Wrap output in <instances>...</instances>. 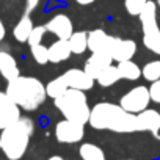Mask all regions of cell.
<instances>
[{
  "instance_id": "1",
  "label": "cell",
  "mask_w": 160,
  "mask_h": 160,
  "mask_svg": "<svg viewBox=\"0 0 160 160\" xmlns=\"http://www.w3.org/2000/svg\"><path fill=\"white\" fill-rule=\"evenodd\" d=\"M88 124L98 130H110L116 133L140 132L138 118L133 113L126 112L119 104L99 102L91 108Z\"/></svg>"
},
{
  "instance_id": "2",
  "label": "cell",
  "mask_w": 160,
  "mask_h": 160,
  "mask_svg": "<svg viewBox=\"0 0 160 160\" xmlns=\"http://www.w3.org/2000/svg\"><path fill=\"white\" fill-rule=\"evenodd\" d=\"M7 94L21 107V110L25 112L39 108L47 98L46 85L32 75H19L10 80L7 85Z\"/></svg>"
},
{
  "instance_id": "3",
  "label": "cell",
  "mask_w": 160,
  "mask_h": 160,
  "mask_svg": "<svg viewBox=\"0 0 160 160\" xmlns=\"http://www.w3.org/2000/svg\"><path fill=\"white\" fill-rule=\"evenodd\" d=\"M33 130V121L21 116L14 124L2 129L0 132V151L8 160H21L28 149Z\"/></svg>"
},
{
  "instance_id": "4",
  "label": "cell",
  "mask_w": 160,
  "mask_h": 160,
  "mask_svg": "<svg viewBox=\"0 0 160 160\" xmlns=\"http://www.w3.org/2000/svg\"><path fill=\"white\" fill-rule=\"evenodd\" d=\"M53 104L57 110L71 121L80 122V124H88L91 107L88 104V98L85 91L69 88L61 98L53 99Z\"/></svg>"
},
{
  "instance_id": "5",
  "label": "cell",
  "mask_w": 160,
  "mask_h": 160,
  "mask_svg": "<svg viewBox=\"0 0 160 160\" xmlns=\"http://www.w3.org/2000/svg\"><path fill=\"white\" fill-rule=\"evenodd\" d=\"M143 32V44L148 50L160 55V28L157 24V3L148 0V3L138 14Z\"/></svg>"
},
{
  "instance_id": "6",
  "label": "cell",
  "mask_w": 160,
  "mask_h": 160,
  "mask_svg": "<svg viewBox=\"0 0 160 160\" xmlns=\"http://www.w3.org/2000/svg\"><path fill=\"white\" fill-rule=\"evenodd\" d=\"M151 102V94H149V88L144 87V85H138V87H133L130 88L127 93H124L119 99V105L129 112V113H140L143 110L148 108Z\"/></svg>"
},
{
  "instance_id": "7",
  "label": "cell",
  "mask_w": 160,
  "mask_h": 160,
  "mask_svg": "<svg viewBox=\"0 0 160 160\" xmlns=\"http://www.w3.org/2000/svg\"><path fill=\"white\" fill-rule=\"evenodd\" d=\"M85 137V124H80L71 119H61L55 126V138L64 144H74L82 141Z\"/></svg>"
},
{
  "instance_id": "8",
  "label": "cell",
  "mask_w": 160,
  "mask_h": 160,
  "mask_svg": "<svg viewBox=\"0 0 160 160\" xmlns=\"http://www.w3.org/2000/svg\"><path fill=\"white\" fill-rule=\"evenodd\" d=\"M108 53L112 55L113 61H126L132 60L133 55L137 53V42L133 39H122L118 36L110 38V47Z\"/></svg>"
},
{
  "instance_id": "9",
  "label": "cell",
  "mask_w": 160,
  "mask_h": 160,
  "mask_svg": "<svg viewBox=\"0 0 160 160\" xmlns=\"http://www.w3.org/2000/svg\"><path fill=\"white\" fill-rule=\"evenodd\" d=\"M21 118V107L7 94L0 91V130L14 124Z\"/></svg>"
},
{
  "instance_id": "10",
  "label": "cell",
  "mask_w": 160,
  "mask_h": 160,
  "mask_svg": "<svg viewBox=\"0 0 160 160\" xmlns=\"http://www.w3.org/2000/svg\"><path fill=\"white\" fill-rule=\"evenodd\" d=\"M63 77H64L69 88L80 90V91L91 90L94 87V82H96V80L85 69H80V68H71V69L64 71Z\"/></svg>"
},
{
  "instance_id": "11",
  "label": "cell",
  "mask_w": 160,
  "mask_h": 160,
  "mask_svg": "<svg viewBox=\"0 0 160 160\" xmlns=\"http://www.w3.org/2000/svg\"><path fill=\"white\" fill-rule=\"evenodd\" d=\"M46 30L52 35H55L58 39H69L71 35L74 33V27H72V21L68 14H55L47 24H46Z\"/></svg>"
},
{
  "instance_id": "12",
  "label": "cell",
  "mask_w": 160,
  "mask_h": 160,
  "mask_svg": "<svg viewBox=\"0 0 160 160\" xmlns=\"http://www.w3.org/2000/svg\"><path fill=\"white\" fill-rule=\"evenodd\" d=\"M113 63V58L108 52H91V55L88 57V60L85 61V71L96 80L98 75Z\"/></svg>"
},
{
  "instance_id": "13",
  "label": "cell",
  "mask_w": 160,
  "mask_h": 160,
  "mask_svg": "<svg viewBox=\"0 0 160 160\" xmlns=\"http://www.w3.org/2000/svg\"><path fill=\"white\" fill-rule=\"evenodd\" d=\"M140 132H151L158 138L160 132V113L154 108H146L140 113H137Z\"/></svg>"
},
{
  "instance_id": "14",
  "label": "cell",
  "mask_w": 160,
  "mask_h": 160,
  "mask_svg": "<svg viewBox=\"0 0 160 160\" xmlns=\"http://www.w3.org/2000/svg\"><path fill=\"white\" fill-rule=\"evenodd\" d=\"M0 75H2L7 82H10V80L21 75L16 58L10 52H5V50H0Z\"/></svg>"
},
{
  "instance_id": "15",
  "label": "cell",
  "mask_w": 160,
  "mask_h": 160,
  "mask_svg": "<svg viewBox=\"0 0 160 160\" xmlns=\"http://www.w3.org/2000/svg\"><path fill=\"white\" fill-rule=\"evenodd\" d=\"M110 35L102 28H94L88 32V50L90 52H108Z\"/></svg>"
},
{
  "instance_id": "16",
  "label": "cell",
  "mask_w": 160,
  "mask_h": 160,
  "mask_svg": "<svg viewBox=\"0 0 160 160\" xmlns=\"http://www.w3.org/2000/svg\"><path fill=\"white\" fill-rule=\"evenodd\" d=\"M71 55H72V52H71L68 39H57L55 42H52L49 46V61L50 63H55V64L63 63Z\"/></svg>"
},
{
  "instance_id": "17",
  "label": "cell",
  "mask_w": 160,
  "mask_h": 160,
  "mask_svg": "<svg viewBox=\"0 0 160 160\" xmlns=\"http://www.w3.org/2000/svg\"><path fill=\"white\" fill-rule=\"evenodd\" d=\"M33 27H35V25H33L32 18H30L28 14L22 16V18L18 21V24H16V27H14V30H13L14 39L19 41V42H27V41H28V36H30V33H32V30H33Z\"/></svg>"
},
{
  "instance_id": "18",
  "label": "cell",
  "mask_w": 160,
  "mask_h": 160,
  "mask_svg": "<svg viewBox=\"0 0 160 160\" xmlns=\"http://www.w3.org/2000/svg\"><path fill=\"white\" fill-rule=\"evenodd\" d=\"M116 66H118L121 78H124V80H130L132 82V80H138L141 77V68L132 60L119 61Z\"/></svg>"
},
{
  "instance_id": "19",
  "label": "cell",
  "mask_w": 160,
  "mask_h": 160,
  "mask_svg": "<svg viewBox=\"0 0 160 160\" xmlns=\"http://www.w3.org/2000/svg\"><path fill=\"white\" fill-rule=\"evenodd\" d=\"M68 41H69L71 52L74 55H82L85 53V50H88V33L87 32H74Z\"/></svg>"
},
{
  "instance_id": "20",
  "label": "cell",
  "mask_w": 160,
  "mask_h": 160,
  "mask_svg": "<svg viewBox=\"0 0 160 160\" xmlns=\"http://www.w3.org/2000/svg\"><path fill=\"white\" fill-rule=\"evenodd\" d=\"M118 80H121V75H119L118 66L110 64V66H107V68L98 75L96 82H98L99 87H102V88H108V87L115 85Z\"/></svg>"
},
{
  "instance_id": "21",
  "label": "cell",
  "mask_w": 160,
  "mask_h": 160,
  "mask_svg": "<svg viewBox=\"0 0 160 160\" xmlns=\"http://www.w3.org/2000/svg\"><path fill=\"white\" fill-rule=\"evenodd\" d=\"M68 90H69V87H68V83H66V80H64L63 75L52 78L50 82L46 85V93H47V96H49L50 99H58V98H61Z\"/></svg>"
},
{
  "instance_id": "22",
  "label": "cell",
  "mask_w": 160,
  "mask_h": 160,
  "mask_svg": "<svg viewBox=\"0 0 160 160\" xmlns=\"http://www.w3.org/2000/svg\"><path fill=\"white\" fill-rule=\"evenodd\" d=\"M78 154L82 160H105L104 151L93 143H83L78 148Z\"/></svg>"
},
{
  "instance_id": "23",
  "label": "cell",
  "mask_w": 160,
  "mask_h": 160,
  "mask_svg": "<svg viewBox=\"0 0 160 160\" xmlns=\"http://www.w3.org/2000/svg\"><path fill=\"white\" fill-rule=\"evenodd\" d=\"M141 77L148 82H155L160 78V60H152L148 61L143 68H141Z\"/></svg>"
},
{
  "instance_id": "24",
  "label": "cell",
  "mask_w": 160,
  "mask_h": 160,
  "mask_svg": "<svg viewBox=\"0 0 160 160\" xmlns=\"http://www.w3.org/2000/svg\"><path fill=\"white\" fill-rule=\"evenodd\" d=\"M30 52H32V57L35 58V61L38 64H47V63H50L49 61V47L44 46L42 42L41 44H36V46H30Z\"/></svg>"
},
{
  "instance_id": "25",
  "label": "cell",
  "mask_w": 160,
  "mask_h": 160,
  "mask_svg": "<svg viewBox=\"0 0 160 160\" xmlns=\"http://www.w3.org/2000/svg\"><path fill=\"white\" fill-rule=\"evenodd\" d=\"M146 3H148V0H124L126 11L130 16H138L141 13V10L144 8Z\"/></svg>"
},
{
  "instance_id": "26",
  "label": "cell",
  "mask_w": 160,
  "mask_h": 160,
  "mask_svg": "<svg viewBox=\"0 0 160 160\" xmlns=\"http://www.w3.org/2000/svg\"><path fill=\"white\" fill-rule=\"evenodd\" d=\"M47 33V30H46V25H35L33 27V30H32V33H30V36H28V46H36V44H41L42 42V38H44V35Z\"/></svg>"
},
{
  "instance_id": "27",
  "label": "cell",
  "mask_w": 160,
  "mask_h": 160,
  "mask_svg": "<svg viewBox=\"0 0 160 160\" xmlns=\"http://www.w3.org/2000/svg\"><path fill=\"white\" fill-rule=\"evenodd\" d=\"M149 94H151V101L155 104H160V78L151 83L149 87Z\"/></svg>"
},
{
  "instance_id": "28",
  "label": "cell",
  "mask_w": 160,
  "mask_h": 160,
  "mask_svg": "<svg viewBox=\"0 0 160 160\" xmlns=\"http://www.w3.org/2000/svg\"><path fill=\"white\" fill-rule=\"evenodd\" d=\"M38 5H39V0H25V11H27V14L35 11V8Z\"/></svg>"
},
{
  "instance_id": "29",
  "label": "cell",
  "mask_w": 160,
  "mask_h": 160,
  "mask_svg": "<svg viewBox=\"0 0 160 160\" xmlns=\"http://www.w3.org/2000/svg\"><path fill=\"white\" fill-rule=\"evenodd\" d=\"M7 36V28H5V25H3V22H2V19H0V41H3V38Z\"/></svg>"
},
{
  "instance_id": "30",
  "label": "cell",
  "mask_w": 160,
  "mask_h": 160,
  "mask_svg": "<svg viewBox=\"0 0 160 160\" xmlns=\"http://www.w3.org/2000/svg\"><path fill=\"white\" fill-rule=\"evenodd\" d=\"M75 2H77L78 5H91V3L96 2V0H75Z\"/></svg>"
},
{
  "instance_id": "31",
  "label": "cell",
  "mask_w": 160,
  "mask_h": 160,
  "mask_svg": "<svg viewBox=\"0 0 160 160\" xmlns=\"http://www.w3.org/2000/svg\"><path fill=\"white\" fill-rule=\"evenodd\" d=\"M47 160H64L61 155H52V157H49Z\"/></svg>"
},
{
  "instance_id": "32",
  "label": "cell",
  "mask_w": 160,
  "mask_h": 160,
  "mask_svg": "<svg viewBox=\"0 0 160 160\" xmlns=\"http://www.w3.org/2000/svg\"><path fill=\"white\" fill-rule=\"evenodd\" d=\"M157 7H160V0H157Z\"/></svg>"
},
{
  "instance_id": "33",
  "label": "cell",
  "mask_w": 160,
  "mask_h": 160,
  "mask_svg": "<svg viewBox=\"0 0 160 160\" xmlns=\"http://www.w3.org/2000/svg\"><path fill=\"white\" fill-rule=\"evenodd\" d=\"M129 160H132V158H129Z\"/></svg>"
},
{
  "instance_id": "34",
  "label": "cell",
  "mask_w": 160,
  "mask_h": 160,
  "mask_svg": "<svg viewBox=\"0 0 160 160\" xmlns=\"http://www.w3.org/2000/svg\"><path fill=\"white\" fill-rule=\"evenodd\" d=\"M158 138H160V135H158Z\"/></svg>"
}]
</instances>
